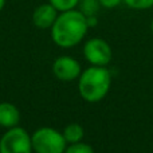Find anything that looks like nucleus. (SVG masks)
<instances>
[{"label":"nucleus","instance_id":"2eb2a0df","mask_svg":"<svg viewBox=\"0 0 153 153\" xmlns=\"http://www.w3.org/2000/svg\"><path fill=\"white\" fill-rule=\"evenodd\" d=\"M86 20H87V26L89 28H93L98 24V18L97 15H93V16H86Z\"/></svg>","mask_w":153,"mask_h":153},{"label":"nucleus","instance_id":"4468645a","mask_svg":"<svg viewBox=\"0 0 153 153\" xmlns=\"http://www.w3.org/2000/svg\"><path fill=\"white\" fill-rule=\"evenodd\" d=\"M122 3V0H100V4L102 8H106V10H113V8L118 7Z\"/></svg>","mask_w":153,"mask_h":153},{"label":"nucleus","instance_id":"9d476101","mask_svg":"<svg viewBox=\"0 0 153 153\" xmlns=\"http://www.w3.org/2000/svg\"><path fill=\"white\" fill-rule=\"evenodd\" d=\"M78 8L85 16H93L97 15L101 8L100 0H79Z\"/></svg>","mask_w":153,"mask_h":153},{"label":"nucleus","instance_id":"423d86ee","mask_svg":"<svg viewBox=\"0 0 153 153\" xmlns=\"http://www.w3.org/2000/svg\"><path fill=\"white\" fill-rule=\"evenodd\" d=\"M82 73V66L75 58L70 55H62L54 61L53 74L62 82H73L79 78Z\"/></svg>","mask_w":153,"mask_h":153},{"label":"nucleus","instance_id":"f3484780","mask_svg":"<svg viewBox=\"0 0 153 153\" xmlns=\"http://www.w3.org/2000/svg\"><path fill=\"white\" fill-rule=\"evenodd\" d=\"M151 31L153 32V19H152V22H151Z\"/></svg>","mask_w":153,"mask_h":153},{"label":"nucleus","instance_id":"0eeeda50","mask_svg":"<svg viewBox=\"0 0 153 153\" xmlns=\"http://www.w3.org/2000/svg\"><path fill=\"white\" fill-rule=\"evenodd\" d=\"M59 15V11L50 3H43L38 5L32 12V23L39 30H48L55 23L56 18Z\"/></svg>","mask_w":153,"mask_h":153},{"label":"nucleus","instance_id":"f257e3e1","mask_svg":"<svg viewBox=\"0 0 153 153\" xmlns=\"http://www.w3.org/2000/svg\"><path fill=\"white\" fill-rule=\"evenodd\" d=\"M51 39L58 47L71 48L85 39L89 26L86 16L78 10L59 12L55 23L51 27Z\"/></svg>","mask_w":153,"mask_h":153},{"label":"nucleus","instance_id":"39448f33","mask_svg":"<svg viewBox=\"0 0 153 153\" xmlns=\"http://www.w3.org/2000/svg\"><path fill=\"white\" fill-rule=\"evenodd\" d=\"M83 56L91 66H108L111 62V47L102 38H91L83 45Z\"/></svg>","mask_w":153,"mask_h":153},{"label":"nucleus","instance_id":"1a4fd4ad","mask_svg":"<svg viewBox=\"0 0 153 153\" xmlns=\"http://www.w3.org/2000/svg\"><path fill=\"white\" fill-rule=\"evenodd\" d=\"M63 137L66 140L67 144H74V143H79V141L83 140L85 137V129L82 125L73 122L69 124L66 128L63 129Z\"/></svg>","mask_w":153,"mask_h":153},{"label":"nucleus","instance_id":"6e6552de","mask_svg":"<svg viewBox=\"0 0 153 153\" xmlns=\"http://www.w3.org/2000/svg\"><path fill=\"white\" fill-rule=\"evenodd\" d=\"M20 122V110L11 102H0V126L11 129Z\"/></svg>","mask_w":153,"mask_h":153},{"label":"nucleus","instance_id":"f8f14e48","mask_svg":"<svg viewBox=\"0 0 153 153\" xmlns=\"http://www.w3.org/2000/svg\"><path fill=\"white\" fill-rule=\"evenodd\" d=\"M65 153H94V149L89 144L79 141V143L74 144H67Z\"/></svg>","mask_w":153,"mask_h":153},{"label":"nucleus","instance_id":"dca6fc26","mask_svg":"<svg viewBox=\"0 0 153 153\" xmlns=\"http://www.w3.org/2000/svg\"><path fill=\"white\" fill-rule=\"evenodd\" d=\"M5 1H7V0H0V12H1L3 8L5 7Z\"/></svg>","mask_w":153,"mask_h":153},{"label":"nucleus","instance_id":"7ed1b4c3","mask_svg":"<svg viewBox=\"0 0 153 153\" xmlns=\"http://www.w3.org/2000/svg\"><path fill=\"white\" fill-rule=\"evenodd\" d=\"M34 153H65L67 143L63 133L50 126L36 129L31 134Z\"/></svg>","mask_w":153,"mask_h":153},{"label":"nucleus","instance_id":"20e7f679","mask_svg":"<svg viewBox=\"0 0 153 153\" xmlns=\"http://www.w3.org/2000/svg\"><path fill=\"white\" fill-rule=\"evenodd\" d=\"M0 153H34L31 134L19 125L7 129L0 138Z\"/></svg>","mask_w":153,"mask_h":153},{"label":"nucleus","instance_id":"f03ea898","mask_svg":"<svg viewBox=\"0 0 153 153\" xmlns=\"http://www.w3.org/2000/svg\"><path fill=\"white\" fill-rule=\"evenodd\" d=\"M111 86V74L106 66H90L82 70L78 78L79 95L86 102L95 103L108 95Z\"/></svg>","mask_w":153,"mask_h":153},{"label":"nucleus","instance_id":"ddd939ff","mask_svg":"<svg viewBox=\"0 0 153 153\" xmlns=\"http://www.w3.org/2000/svg\"><path fill=\"white\" fill-rule=\"evenodd\" d=\"M122 3L126 7L137 11L149 10V8L153 7V0H122Z\"/></svg>","mask_w":153,"mask_h":153},{"label":"nucleus","instance_id":"9b49d317","mask_svg":"<svg viewBox=\"0 0 153 153\" xmlns=\"http://www.w3.org/2000/svg\"><path fill=\"white\" fill-rule=\"evenodd\" d=\"M48 3L53 4L59 12H63V11L75 10L79 4V0H48Z\"/></svg>","mask_w":153,"mask_h":153}]
</instances>
